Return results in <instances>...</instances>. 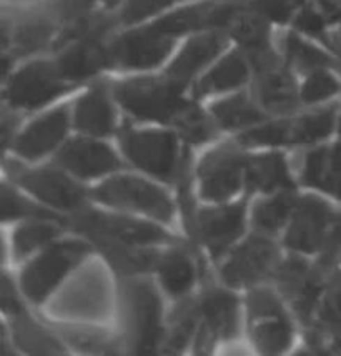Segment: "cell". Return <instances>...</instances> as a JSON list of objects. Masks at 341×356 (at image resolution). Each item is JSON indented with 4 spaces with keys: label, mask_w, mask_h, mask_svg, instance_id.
I'll list each match as a JSON object with an SVG mask.
<instances>
[{
    "label": "cell",
    "mask_w": 341,
    "mask_h": 356,
    "mask_svg": "<svg viewBox=\"0 0 341 356\" xmlns=\"http://www.w3.org/2000/svg\"><path fill=\"white\" fill-rule=\"evenodd\" d=\"M173 37L160 33L153 25L122 33L109 40L112 69L148 70L167 60L173 50Z\"/></svg>",
    "instance_id": "6"
},
{
    "label": "cell",
    "mask_w": 341,
    "mask_h": 356,
    "mask_svg": "<svg viewBox=\"0 0 341 356\" xmlns=\"http://www.w3.org/2000/svg\"><path fill=\"white\" fill-rule=\"evenodd\" d=\"M246 156L233 145H221L208 152L198 167L202 197L210 202H223L238 192Z\"/></svg>",
    "instance_id": "9"
},
{
    "label": "cell",
    "mask_w": 341,
    "mask_h": 356,
    "mask_svg": "<svg viewBox=\"0 0 341 356\" xmlns=\"http://www.w3.org/2000/svg\"><path fill=\"white\" fill-rule=\"evenodd\" d=\"M123 154L135 167L164 181L177 180L180 160L175 135L167 132H140L125 127L120 132Z\"/></svg>",
    "instance_id": "3"
},
{
    "label": "cell",
    "mask_w": 341,
    "mask_h": 356,
    "mask_svg": "<svg viewBox=\"0 0 341 356\" xmlns=\"http://www.w3.org/2000/svg\"><path fill=\"white\" fill-rule=\"evenodd\" d=\"M57 162L63 168H68L75 175L84 178L105 175L122 167L120 160L113 154L112 148L84 138L68 142L58 154Z\"/></svg>",
    "instance_id": "19"
},
{
    "label": "cell",
    "mask_w": 341,
    "mask_h": 356,
    "mask_svg": "<svg viewBox=\"0 0 341 356\" xmlns=\"http://www.w3.org/2000/svg\"><path fill=\"white\" fill-rule=\"evenodd\" d=\"M203 326L198 334V351H207L216 340H230L238 333V303L233 295L210 288L200 300Z\"/></svg>",
    "instance_id": "14"
},
{
    "label": "cell",
    "mask_w": 341,
    "mask_h": 356,
    "mask_svg": "<svg viewBox=\"0 0 341 356\" xmlns=\"http://www.w3.org/2000/svg\"><path fill=\"white\" fill-rule=\"evenodd\" d=\"M257 93L263 107L270 112L288 113L298 105L295 79L281 62L257 72Z\"/></svg>",
    "instance_id": "22"
},
{
    "label": "cell",
    "mask_w": 341,
    "mask_h": 356,
    "mask_svg": "<svg viewBox=\"0 0 341 356\" xmlns=\"http://www.w3.org/2000/svg\"><path fill=\"white\" fill-rule=\"evenodd\" d=\"M14 334L19 346L29 353H62V346L24 310L14 315Z\"/></svg>",
    "instance_id": "32"
},
{
    "label": "cell",
    "mask_w": 341,
    "mask_h": 356,
    "mask_svg": "<svg viewBox=\"0 0 341 356\" xmlns=\"http://www.w3.org/2000/svg\"><path fill=\"white\" fill-rule=\"evenodd\" d=\"M225 32L241 45V50L248 58L258 57V55L273 50L270 40V20L250 8L238 7Z\"/></svg>",
    "instance_id": "23"
},
{
    "label": "cell",
    "mask_w": 341,
    "mask_h": 356,
    "mask_svg": "<svg viewBox=\"0 0 341 356\" xmlns=\"http://www.w3.org/2000/svg\"><path fill=\"white\" fill-rule=\"evenodd\" d=\"M340 134H341V124H340Z\"/></svg>",
    "instance_id": "56"
},
{
    "label": "cell",
    "mask_w": 341,
    "mask_h": 356,
    "mask_svg": "<svg viewBox=\"0 0 341 356\" xmlns=\"http://www.w3.org/2000/svg\"><path fill=\"white\" fill-rule=\"evenodd\" d=\"M285 55L292 69L305 72V74H311L319 69H331L336 65L333 57H330L325 50L301 39L296 32H290L285 39Z\"/></svg>",
    "instance_id": "31"
},
{
    "label": "cell",
    "mask_w": 341,
    "mask_h": 356,
    "mask_svg": "<svg viewBox=\"0 0 341 356\" xmlns=\"http://www.w3.org/2000/svg\"><path fill=\"white\" fill-rule=\"evenodd\" d=\"M70 225L77 232L87 235L88 238L90 236H110V238L127 241L132 245L172 241V236L155 225L127 217H115V215H106L97 210H77Z\"/></svg>",
    "instance_id": "8"
},
{
    "label": "cell",
    "mask_w": 341,
    "mask_h": 356,
    "mask_svg": "<svg viewBox=\"0 0 341 356\" xmlns=\"http://www.w3.org/2000/svg\"><path fill=\"white\" fill-rule=\"evenodd\" d=\"M338 215L326 202L318 197L303 198L296 203L292 227L287 233V245L301 253H313L322 250L331 227Z\"/></svg>",
    "instance_id": "11"
},
{
    "label": "cell",
    "mask_w": 341,
    "mask_h": 356,
    "mask_svg": "<svg viewBox=\"0 0 341 356\" xmlns=\"http://www.w3.org/2000/svg\"><path fill=\"white\" fill-rule=\"evenodd\" d=\"M246 188L248 192H275V190H293L288 165L283 155L267 154L246 160Z\"/></svg>",
    "instance_id": "28"
},
{
    "label": "cell",
    "mask_w": 341,
    "mask_h": 356,
    "mask_svg": "<svg viewBox=\"0 0 341 356\" xmlns=\"http://www.w3.org/2000/svg\"><path fill=\"white\" fill-rule=\"evenodd\" d=\"M31 217L38 220H61L52 211L42 209L35 203L25 200L22 195H19L14 188H8L3 185L2 188V218L3 220H14Z\"/></svg>",
    "instance_id": "40"
},
{
    "label": "cell",
    "mask_w": 341,
    "mask_h": 356,
    "mask_svg": "<svg viewBox=\"0 0 341 356\" xmlns=\"http://www.w3.org/2000/svg\"><path fill=\"white\" fill-rule=\"evenodd\" d=\"M219 2L223 3H230V6H237V7H243V8H248L255 0H219Z\"/></svg>",
    "instance_id": "53"
},
{
    "label": "cell",
    "mask_w": 341,
    "mask_h": 356,
    "mask_svg": "<svg viewBox=\"0 0 341 356\" xmlns=\"http://www.w3.org/2000/svg\"><path fill=\"white\" fill-rule=\"evenodd\" d=\"M278 261V248L265 236H251L237 248L221 268V278L230 286H248L265 280Z\"/></svg>",
    "instance_id": "10"
},
{
    "label": "cell",
    "mask_w": 341,
    "mask_h": 356,
    "mask_svg": "<svg viewBox=\"0 0 341 356\" xmlns=\"http://www.w3.org/2000/svg\"><path fill=\"white\" fill-rule=\"evenodd\" d=\"M251 340L262 353L276 355L283 353L292 345V325L285 313L251 320Z\"/></svg>",
    "instance_id": "30"
},
{
    "label": "cell",
    "mask_w": 341,
    "mask_h": 356,
    "mask_svg": "<svg viewBox=\"0 0 341 356\" xmlns=\"http://www.w3.org/2000/svg\"><path fill=\"white\" fill-rule=\"evenodd\" d=\"M68 129V110L61 107L33 122L17 138L15 152L24 159H40L63 138Z\"/></svg>",
    "instance_id": "21"
},
{
    "label": "cell",
    "mask_w": 341,
    "mask_h": 356,
    "mask_svg": "<svg viewBox=\"0 0 341 356\" xmlns=\"http://www.w3.org/2000/svg\"><path fill=\"white\" fill-rule=\"evenodd\" d=\"M336 105L292 122V143H315L326 138L335 125Z\"/></svg>",
    "instance_id": "35"
},
{
    "label": "cell",
    "mask_w": 341,
    "mask_h": 356,
    "mask_svg": "<svg viewBox=\"0 0 341 356\" xmlns=\"http://www.w3.org/2000/svg\"><path fill=\"white\" fill-rule=\"evenodd\" d=\"M246 308H248V320H258V318L281 315L283 307H281L280 298L268 288H257L248 295L246 300Z\"/></svg>",
    "instance_id": "47"
},
{
    "label": "cell",
    "mask_w": 341,
    "mask_h": 356,
    "mask_svg": "<svg viewBox=\"0 0 341 356\" xmlns=\"http://www.w3.org/2000/svg\"><path fill=\"white\" fill-rule=\"evenodd\" d=\"M301 180L305 185L323 190L341 200V143L310 152L305 159Z\"/></svg>",
    "instance_id": "24"
},
{
    "label": "cell",
    "mask_w": 341,
    "mask_h": 356,
    "mask_svg": "<svg viewBox=\"0 0 341 356\" xmlns=\"http://www.w3.org/2000/svg\"><path fill=\"white\" fill-rule=\"evenodd\" d=\"M319 321L331 332H341V275H335L328 283L325 298L319 307Z\"/></svg>",
    "instance_id": "44"
},
{
    "label": "cell",
    "mask_w": 341,
    "mask_h": 356,
    "mask_svg": "<svg viewBox=\"0 0 341 356\" xmlns=\"http://www.w3.org/2000/svg\"><path fill=\"white\" fill-rule=\"evenodd\" d=\"M90 240L104 253V257L113 266V270L125 275V277L143 273V271L157 268V265H159L160 255L153 250L138 248V245L110 238V236H90Z\"/></svg>",
    "instance_id": "25"
},
{
    "label": "cell",
    "mask_w": 341,
    "mask_h": 356,
    "mask_svg": "<svg viewBox=\"0 0 341 356\" xmlns=\"http://www.w3.org/2000/svg\"><path fill=\"white\" fill-rule=\"evenodd\" d=\"M250 75V60L243 50H233L223 57L205 77L200 80L195 93L197 97L232 90L243 86Z\"/></svg>",
    "instance_id": "27"
},
{
    "label": "cell",
    "mask_w": 341,
    "mask_h": 356,
    "mask_svg": "<svg viewBox=\"0 0 341 356\" xmlns=\"http://www.w3.org/2000/svg\"><path fill=\"white\" fill-rule=\"evenodd\" d=\"M61 233L57 225L45 222H33L24 225L14 235V255L15 258H24L25 255L33 252L37 247L54 240Z\"/></svg>",
    "instance_id": "39"
},
{
    "label": "cell",
    "mask_w": 341,
    "mask_h": 356,
    "mask_svg": "<svg viewBox=\"0 0 341 356\" xmlns=\"http://www.w3.org/2000/svg\"><path fill=\"white\" fill-rule=\"evenodd\" d=\"M120 0H54L50 15L58 24L67 25L75 20L113 8Z\"/></svg>",
    "instance_id": "38"
},
{
    "label": "cell",
    "mask_w": 341,
    "mask_h": 356,
    "mask_svg": "<svg viewBox=\"0 0 341 356\" xmlns=\"http://www.w3.org/2000/svg\"><path fill=\"white\" fill-rule=\"evenodd\" d=\"M62 54L55 60L58 72L67 82H82L102 70L112 69L109 40L80 39L62 47Z\"/></svg>",
    "instance_id": "17"
},
{
    "label": "cell",
    "mask_w": 341,
    "mask_h": 356,
    "mask_svg": "<svg viewBox=\"0 0 341 356\" xmlns=\"http://www.w3.org/2000/svg\"><path fill=\"white\" fill-rule=\"evenodd\" d=\"M12 175L29 192L40 198L42 202L50 203L55 209L62 210H82L85 205V190L70 178L62 175L61 172L52 168L42 170H19L12 172Z\"/></svg>",
    "instance_id": "15"
},
{
    "label": "cell",
    "mask_w": 341,
    "mask_h": 356,
    "mask_svg": "<svg viewBox=\"0 0 341 356\" xmlns=\"http://www.w3.org/2000/svg\"><path fill=\"white\" fill-rule=\"evenodd\" d=\"M58 33V22L49 14L27 15L15 25L8 27L3 20V47L12 45V58L14 55H29L55 44Z\"/></svg>",
    "instance_id": "20"
},
{
    "label": "cell",
    "mask_w": 341,
    "mask_h": 356,
    "mask_svg": "<svg viewBox=\"0 0 341 356\" xmlns=\"http://www.w3.org/2000/svg\"><path fill=\"white\" fill-rule=\"evenodd\" d=\"M317 3L328 22L341 24V0H317Z\"/></svg>",
    "instance_id": "50"
},
{
    "label": "cell",
    "mask_w": 341,
    "mask_h": 356,
    "mask_svg": "<svg viewBox=\"0 0 341 356\" xmlns=\"http://www.w3.org/2000/svg\"><path fill=\"white\" fill-rule=\"evenodd\" d=\"M93 197L105 205L138 210L164 222H170L173 215V205L167 195L135 177L110 178L93 190Z\"/></svg>",
    "instance_id": "7"
},
{
    "label": "cell",
    "mask_w": 341,
    "mask_h": 356,
    "mask_svg": "<svg viewBox=\"0 0 341 356\" xmlns=\"http://www.w3.org/2000/svg\"><path fill=\"white\" fill-rule=\"evenodd\" d=\"M72 88L74 86L62 77L55 62L38 60L17 72L8 83L6 97L12 108L35 110Z\"/></svg>",
    "instance_id": "5"
},
{
    "label": "cell",
    "mask_w": 341,
    "mask_h": 356,
    "mask_svg": "<svg viewBox=\"0 0 341 356\" xmlns=\"http://www.w3.org/2000/svg\"><path fill=\"white\" fill-rule=\"evenodd\" d=\"M296 2L300 3V6H303V3H305V0H296Z\"/></svg>",
    "instance_id": "54"
},
{
    "label": "cell",
    "mask_w": 341,
    "mask_h": 356,
    "mask_svg": "<svg viewBox=\"0 0 341 356\" xmlns=\"http://www.w3.org/2000/svg\"><path fill=\"white\" fill-rule=\"evenodd\" d=\"M331 50L336 54V58L341 65V29L335 33V37H331Z\"/></svg>",
    "instance_id": "52"
},
{
    "label": "cell",
    "mask_w": 341,
    "mask_h": 356,
    "mask_svg": "<svg viewBox=\"0 0 341 356\" xmlns=\"http://www.w3.org/2000/svg\"><path fill=\"white\" fill-rule=\"evenodd\" d=\"M322 250L323 255L322 260H319V270L325 271L341 257V215L336 217L333 227H331L330 233H328V238Z\"/></svg>",
    "instance_id": "48"
},
{
    "label": "cell",
    "mask_w": 341,
    "mask_h": 356,
    "mask_svg": "<svg viewBox=\"0 0 341 356\" xmlns=\"http://www.w3.org/2000/svg\"><path fill=\"white\" fill-rule=\"evenodd\" d=\"M296 203L293 190H283L278 197L258 202L253 207V218H251L253 227L263 233L278 232Z\"/></svg>",
    "instance_id": "34"
},
{
    "label": "cell",
    "mask_w": 341,
    "mask_h": 356,
    "mask_svg": "<svg viewBox=\"0 0 341 356\" xmlns=\"http://www.w3.org/2000/svg\"><path fill=\"white\" fill-rule=\"evenodd\" d=\"M157 268H159L161 285L168 295L178 298L189 293L195 280V266L189 252L183 248L170 250L165 255H160Z\"/></svg>",
    "instance_id": "29"
},
{
    "label": "cell",
    "mask_w": 341,
    "mask_h": 356,
    "mask_svg": "<svg viewBox=\"0 0 341 356\" xmlns=\"http://www.w3.org/2000/svg\"><path fill=\"white\" fill-rule=\"evenodd\" d=\"M57 332L75 348L85 351H106V353L115 350L113 341L110 340L109 334L84 328H70V326H57Z\"/></svg>",
    "instance_id": "43"
},
{
    "label": "cell",
    "mask_w": 341,
    "mask_h": 356,
    "mask_svg": "<svg viewBox=\"0 0 341 356\" xmlns=\"http://www.w3.org/2000/svg\"><path fill=\"white\" fill-rule=\"evenodd\" d=\"M75 127L90 135H109L115 127V112L105 86H95L79 100Z\"/></svg>",
    "instance_id": "26"
},
{
    "label": "cell",
    "mask_w": 341,
    "mask_h": 356,
    "mask_svg": "<svg viewBox=\"0 0 341 356\" xmlns=\"http://www.w3.org/2000/svg\"><path fill=\"white\" fill-rule=\"evenodd\" d=\"M90 253V245L70 240L54 245L42 257L33 260L22 273V290L29 300L40 303L61 280Z\"/></svg>",
    "instance_id": "4"
},
{
    "label": "cell",
    "mask_w": 341,
    "mask_h": 356,
    "mask_svg": "<svg viewBox=\"0 0 341 356\" xmlns=\"http://www.w3.org/2000/svg\"><path fill=\"white\" fill-rule=\"evenodd\" d=\"M198 316L200 307L193 302H187L177 308L172 318V325H170V332L164 343V350L167 353H178L189 345L195 326H197Z\"/></svg>",
    "instance_id": "36"
},
{
    "label": "cell",
    "mask_w": 341,
    "mask_h": 356,
    "mask_svg": "<svg viewBox=\"0 0 341 356\" xmlns=\"http://www.w3.org/2000/svg\"><path fill=\"white\" fill-rule=\"evenodd\" d=\"M338 348H340V350H341V337H340V338H338Z\"/></svg>",
    "instance_id": "55"
},
{
    "label": "cell",
    "mask_w": 341,
    "mask_h": 356,
    "mask_svg": "<svg viewBox=\"0 0 341 356\" xmlns=\"http://www.w3.org/2000/svg\"><path fill=\"white\" fill-rule=\"evenodd\" d=\"M177 0H125L118 12V24L134 25L159 14Z\"/></svg>",
    "instance_id": "46"
},
{
    "label": "cell",
    "mask_w": 341,
    "mask_h": 356,
    "mask_svg": "<svg viewBox=\"0 0 341 356\" xmlns=\"http://www.w3.org/2000/svg\"><path fill=\"white\" fill-rule=\"evenodd\" d=\"M228 37L230 35L225 31L215 29V31L190 39L170 63L167 77L182 86H187L200 70H203L208 63L215 60L223 52Z\"/></svg>",
    "instance_id": "18"
},
{
    "label": "cell",
    "mask_w": 341,
    "mask_h": 356,
    "mask_svg": "<svg viewBox=\"0 0 341 356\" xmlns=\"http://www.w3.org/2000/svg\"><path fill=\"white\" fill-rule=\"evenodd\" d=\"M212 113L216 124L223 129H238V127L258 124L265 118L262 110L255 107L253 102L243 93L216 102L215 105H212Z\"/></svg>",
    "instance_id": "33"
},
{
    "label": "cell",
    "mask_w": 341,
    "mask_h": 356,
    "mask_svg": "<svg viewBox=\"0 0 341 356\" xmlns=\"http://www.w3.org/2000/svg\"><path fill=\"white\" fill-rule=\"evenodd\" d=\"M125 340L134 353L148 355L161 340V302L150 282L129 280L122 285Z\"/></svg>",
    "instance_id": "2"
},
{
    "label": "cell",
    "mask_w": 341,
    "mask_h": 356,
    "mask_svg": "<svg viewBox=\"0 0 341 356\" xmlns=\"http://www.w3.org/2000/svg\"><path fill=\"white\" fill-rule=\"evenodd\" d=\"M237 8V6H230V3L219 2V0H207V2L178 8L172 14L161 17L152 25L160 33L173 37V39L185 35V33L207 31V29L225 31Z\"/></svg>",
    "instance_id": "12"
},
{
    "label": "cell",
    "mask_w": 341,
    "mask_h": 356,
    "mask_svg": "<svg viewBox=\"0 0 341 356\" xmlns=\"http://www.w3.org/2000/svg\"><path fill=\"white\" fill-rule=\"evenodd\" d=\"M243 145L276 147L292 143V122H275L250 130L240 137Z\"/></svg>",
    "instance_id": "42"
},
{
    "label": "cell",
    "mask_w": 341,
    "mask_h": 356,
    "mask_svg": "<svg viewBox=\"0 0 341 356\" xmlns=\"http://www.w3.org/2000/svg\"><path fill=\"white\" fill-rule=\"evenodd\" d=\"M14 129H15V118H14V115H12V117L3 115V120H2L3 143H7V140L10 138V135H14Z\"/></svg>",
    "instance_id": "51"
},
{
    "label": "cell",
    "mask_w": 341,
    "mask_h": 356,
    "mask_svg": "<svg viewBox=\"0 0 341 356\" xmlns=\"http://www.w3.org/2000/svg\"><path fill=\"white\" fill-rule=\"evenodd\" d=\"M183 88L170 77H140L115 83L113 95L138 120L173 122L189 104L182 97Z\"/></svg>",
    "instance_id": "1"
},
{
    "label": "cell",
    "mask_w": 341,
    "mask_h": 356,
    "mask_svg": "<svg viewBox=\"0 0 341 356\" xmlns=\"http://www.w3.org/2000/svg\"><path fill=\"white\" fill-rule=\"evenodd\" d=\"M245 202L237 205L205 209L197 213L195 236L207 245L213 258H219L243 232L245 223Z\"/></svg>",
    "instance_id": "16"
},
{
    "label": "cell",
    "mask_w": 341,
    "mask_h": 356,
    "mask_svg": "<svg viewBox=\"0 0 341 356\" xmlns=\"http://www.w3.org/2000/svg\"><path fill=\"white\" fill-rule=\"evenodd\" d=\"M2 308L3 312L12 316L24 310L22 303H20L19 298H17L14 285H12L10 280L7 277H3V283H2Z\"/></svg>",
    "instance_id": "49"
},
{
    "label": "cell",
    "mask_w": 341,
    "mask_h": 356,
    "mask_svg": "<svg viewBox=\"0 0 341 356\" xmlns=\"http://www.w3.org/2000/svg\"><path fill=\"white\" fill-rule=\"evenodd\" d=\"M322 270H311L301 258H290L276 270L280 290L293 303L298 318L310 323L322 291Z\"/></svg>",
    "instance_id": "13"
},
{
    "label": "cell",
    "mask_w": 341,
    "mask_h": 356,
    "mask_svg": "<svg viewBox=\"0 0 341 356\" xmlns=\"http://www.w3.org/2000/svg\"><path fill=\"white\" fill-rule=\"evenodd\" d=\"M173 124L187 142L203 143L215 137V124L200 110L197 105L189 102L187 107L175 117Z\"/></svg>",
    "instance_id": "37"
},
{
    "label": "cell",
    "mask_w": 341,
    "mask_h": 356,
    "mask_svg": "<svg viewBox=\"0 0 341 356\" xmlns=\"http://www.w3.org/2000/svg\"><path fill=\"white\" fill-rule=\"evenodd\" d=\"M341 90L340 80L331 74L330 69H319L308 74L300 90V99L306 104L325 100Z\"/></svg>",
    "instance_id": "41"
},
{
    "label": "cell",
    "mask_w": 341,
    "mask_h": 356,
    "mask_svg": "<svg viewBox=\"0 0 341 356\" xmlns=\"http://www.w3.org/2000/svg\"><path fill=\"white\" fill-rule=\"evenodd\" d=\"M295 29L298 32L306 33V35L313 37V39L322 40L323 44L331 49V35L326 31L328 20L326 17L322 14V10L313 6H305L298 12L295 17Z\"/></svg>",
    "instance_id": "45"
}]
</instances>
